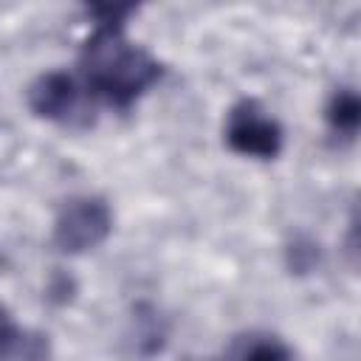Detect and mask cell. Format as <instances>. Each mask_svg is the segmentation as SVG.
Here are the masks:
<instances>
[{
    "label": "cell",
    "mask_w": 361,
    "mask_h": 361,
    "mask_svg": "<svg viewBox=\"0 0 361 361\" xmlns=\"http://www.w3.org/2000/svg\"><path fill=\"white\" fill-rule=\"evenodd\" d=\"M135 11L133 3L87 6L93 31L79 51V82L93 102L113 110H130L164 76V65L127 37V17Z\"/></svg>",
    "instance_id": "obj_1"
},
{
    "label": "cell",
    "mask_w": 361,
    "mask_h": 361,
    "mask_svg": "<svg viewBox=\"0 0 361 361\" xmlns=\"http://www.w3.org/2000/svg\"><path fill=\"white\" fill-rule=\"evenodd\" d=\"M234 361H290V350L276 336H257L237 353Z\"/></svg>",
    "instance_id": "obj_6"
},
{
    "label": "cell",
    "mask_w": 361,
    "mask_h": 361,
    "mask_svg": "<svg viewBox=\"0 0 361 361\" xmlns=\"http://www.w3.org/2000/svg\"><path fill=\"white\" fill-rule=\"evenodd\" d=\"M87 90L79 76L68 71H48L28 85V107L34 116L54 124H82L87 121Z\"/></svg>",
    "instance_id": "obj_4"
},
{
    "label": "cell",
    "mask_w": 361,
    "mask_h": 361,
    "mask_svg": "<svg viewBox=\"0 0 361 361\" xmlns=\"http://www.w3.org/2000/svg\"><path fill=\"white\" fill-rule=\"evenodd\" d=\"M324 118L330 124V130L341 138H355L358 127H361V99L353 87H338L324 110Z\"/></svg>",
    "instance_id": "obj_5"
},
{
    "label": "cell",
    "mask_w": 361,
    "mask_h": 361,
    "mask_svg": "<svg viewBox=\"0 0 361 361\" xmlns=\"http://www.w3.org/2000/svg\"><path fill=\"white\" fill-rule=\"evenodd\" d=\"M23 350H25V336L14 324V319L6 313V307L0 305V361H11Z\"/></svg>",
    "instance_id": "obj_7"
},
{
    "label": "cell",
    "mask_w": 361,
    "mask_h": 361,
    "mask_svg": "<svg viewBox=\"0 0 361 361\" xmlns=\"http://www.w3.org/2000/svg\"><path fill=\"white\" fill-rule=\"evenodd\" d=\"M223 138L228 149L237 155L257 158V161H274L282 152L285 130L257 99H240L226 113Z\"/></svg>",
    "instance_id": "obj_2"
},
{
    "label": "cell",
    "mask_w": 361,
    "mask_h": 361,
    "mask_svg": "<svg viewBox=\"0 0 361 361\" xmlns=\"http://www.w3.org/2000/svg\"><path fill=\"white\" fill-rule=\"evenodd\" d=\"M113 231V212L102 197L76 195L62 203L54 220V245L62 254H85L102 245Z\"/></svg>",
    "instance_id": "obj_3"
}]
</instances>
